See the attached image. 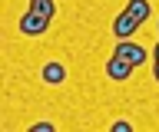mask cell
I'll return each instance as SVG.
<instances>
[{
    "label": "cell",
    "mask_w": 159,
    "mask_h": 132,
    "mask_svg": "<svg viewBox=\"0 0 159 132\" xmlns=\"http://www.w3.org/2000/svg\"><path fill=\"white\" fill-rule=\"evenodd\" d=\"M133 70H136V66H133L126 56H119V53H113V56L106 60V76H109V79H116V83L129 79V76H133Z\"/></svg>",
    "instance_id": "cell-1"
},
{
    "label": "cell",
    "mask_w": 159,
    "mask_h": 132,
    "mask_svg": "<svg viewBox=\"0 0 159 132\" xmlns=\"http://www.w3.org/2000/svg\"><path fill=\"white\" fill-rule=\"evenodd\" d=\"M50 23H53L50 17H43V13H33V10H27L23 17H20V30L27 33V36H40V33L47 30Z\"/></svg>",
    "instance_id": "cell-2"
},
{
    "label": "cell",
    "mask_w": 159,
    "mask_h": 132,
    "mask_svg": "<svg viewBox=\"0 0 159 132\" xmlns=\"http://www.w3.org/2000/svg\"><path fill=\"white\" fill-rule=\"evenodd\" d=\"M113 53H119V56H126V60L133 63V66H143V63H146V56H149V53L143 50L139 43H133V40H119Z\"/></svg>",
    "instance_id": "cell-3"
},
{
    "label": "cell",
    "mask_w": 159,
    "mask_h": 132,
    "mask_svg": "<svg viewBox=\"0 0 159 132\" xmlns=\"http://www.w3.org/2000/svg\"><path fill=\"white\" fill-rule=\"evenodd\" d=\"M139 27H143V23H139L136 17H133V13H126V10H123V13L116 17V20H113V33H116L119 40H129V36H133V33H136Z\"/></svg>",
    "instance_id": "cell-4"
},
{
    "label": "cell",
    "mask_w": 159,
    "mask_h": 132,
    "mask_svg": "<svg viewBox=\"0 0 159 132\" xmlns=\"http://www.w3.org/2000/svg\"><path fill=\"white\" fill-rule=\"evenodd\" d=\"M40 76H43V83H50V86H60V83L66 79V66H63V63H47V66L40 70Z\"/></svg>",
    "instance_id": "cell-5"
},
{
    "label": "cell",
    "mask_w": 159,
    "mask_h": 132,
    "mask_svg": "<svg viewBox=\"0 0 159 132\" xmlns=\"http://www.w3.org/2000/svg\"><path fill=\"white\" fill-rule=\"evenodd\" d=\"M126 13H133L139 23H146L149 13H152V7H149V0H129V3H126Z\"/></svg>",
    "instance_id": "cell-6"
},
{
    "label": "cell",
    "mask_w": 159,
    "mask_h": 132,
    "mask_svg": "<svg viewBox=\"0 0 159 132\" xmlns=\"http://www.w3.org/2000/svg\"><path fill=\"white\" fill-rule=\"evenodd\" d=\"M27 10L43 13V17H50V20H53V17H57V3H53V0H30V7H27Z\"/></svg>",
    "instance_id": "cell-7"
},
{
    "label": "cell",
    "mask_w": 159,
    "mask_h": 132,
    "mask_svg": "<svg viewBox=\"0 0 159 132\" xmlns=\"http://www.w3.org/2000/svg\"><path fill=\"white\" fill-rule=\"evenodd\" d=\"M113 132H133V126H129V122H126V119H119V122H116V126H113Z\"/></svg>",
    "instance_id": "cell-8"
},
{
    "label": "cell",
    "mask_w": 159,
    "mask_h": 132,
    "mask_svg": "<svg viewBox=\"0 0 159 132\" xmlns=\"http://www.w3.org/2000/svg\"><path fill=\"white\" fill-rule=\"evenodd\" d=\"M33 132H53V122H37V126H33Z\"/></svg>",
    "instance_id": "cell-9"
},
{
    "label": "cell",
    "mask_w": 159,
    "mask_h": 132,
    "mask_svg": "<svg viewBox=\"0 0 159 132\" xmlns=\"http://www.w3.org/2000/svg\"><path fill=\"white\" fill-rule=\"evenodd\" d=\"M152 63H159V40H156V50H152Z\"/></svg>",
    "instance_id": "cell-10"
},
{
    "label": "cell",
    "mask_w": 159,
    "mask_h": 132,
    "mask_svg": "<svg viewBox=\"0 0 159 132\" xmlns=\"http://www.w3.org/2000/svg\"><path fill=\"white\" fill-rule=\"evenodd\" d=\"M152 76H156V83H159V63H152Z\"/></svg>",
    "instance_id": "cell-11"
}]
</instances>
